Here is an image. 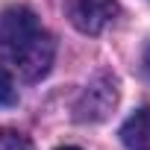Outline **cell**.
Returning a JSON list of instances; mask_svg holds the SVG:
<instances>
[{"label":"cell","instance_id":"1","mask_svg":"<svg viewBox=\"0 0 150 150\" xmlns=\"http://www.w3.org/2000/svg\"><path fill=\"white\" fill-rule=\"evenodd\" d=\"M0 47L24 80L35 83L53 65L56 41L27 6H9L0 15Z\"/></svg>","mask_w":150,"mask_h":150},{"label":"cell","instance_id":"2","mask_svg":"<svg viewBox=\"0 0 150 150\" xmlns=\"http://www.w3.org/2000/svg\"><path fill=\"white\" fill-rule=\"evenodd\" d=\"M118 97H121L118 80L112 77L109 71H100V74H94V77L88 80V86L83 88L77 106H74V112H77L74 118H77L80 124H100V121H106L115 112Z\"/></svg>","mask_w":150,"mask_h":150},{"label":"cell","instance_id":"3","mask_svg":"<svg viewBox=\"0 0 150 150\" xmlns=\"http://www.w3.org/2000/svg\"><path fill=\"white\" fill-rule=\"evenodd\" d=\"M65 12H68V21L80 33L97 35L118 18L121 6L115 0H65Z\"/></svg>","mask_w":150,"mask_h":150},{"label":"cell","instance_id":"4","mask_svg":"<svg viewBox=\"0 0 150 150\" xmlns=\"http://www.w3.org/2000/svg\"><path fill=\"white\" fill-rule=\"evenodd\" d=\"M121 141L129 150H150V106L129 115L121 127Z\"/></svg>","mask_w":150,"mask_h":150},{"label":"cell","instance_id":"5","mask_svg":"<svg viewBox=\"0 0 150 150\" xmlns=\"http://www.w3.org/2000/svg\"><path fill=\"white\" fill-rule=\"evenodd\" d=\"M0 150H33V141L18 129H0Z\"/></svg>","mask_w":150,"mask_h":150},{"label":"cell","instance_id":"6","mask_svg":"<svg viewBox=\"0 0 150 150\" xmlns=\"http://www.w3.org/2000/svg\"><path fill=\"white\" fill-rule=\"evenodd\" d=\"M18 100V91H15V83H12V77L0 68V106H12Z\"/></svg>","mask_w":150,"mask_h":150},{"label":"cell","instance_id":"7","mask_svg":"<svg viewBox=\"0 0 150 150\" xmlns=\"http://www.w3.org/2000/svg\"><path fill=\"white\" fill-rule=\"evenodd\" d=\"M144 65H147V71H150V47L144 50Z\"/></svg>","mask_w":150,"mask_h":150},{"label":"cell","instance_id":"8","mask_svg":"<svg viewBox=\"0 0 150 150\" xmlns=\"http://www.w3.org/2000/svg\"><path fill=\"white\" fill-rule=\"evenodd\" d=\"M59 150H80V147H59Z\"/></svg>","mask_w":150,"mask_h":150}]
</instances>
